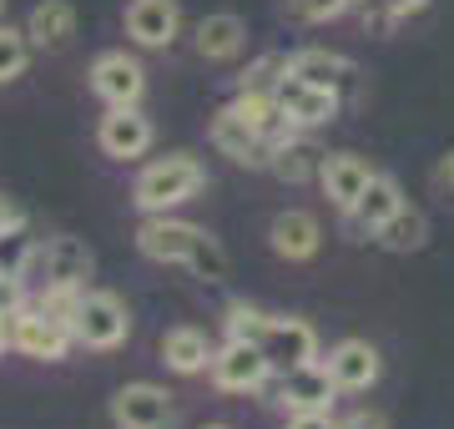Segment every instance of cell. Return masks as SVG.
<instances>
[{"label": "cell", "instance_id": "cell-17", "mask_svg": "<svg viewBox=\"0 0 454 429\" xmlns=\"http://www.w3.org/2000/svg\"><path fill=\"white\" fill-rule=\"evenodd\" d=\"M333 394H339V384H333V374H328L318 359L303 363V369H288V374H283V384H278V399H283V410H288V414L328 410V404H333Z\"/></svg>", "mask_w": 454, "mask_h": 429}, {"label": "cell", "instance_id": "cell-13", "mask_svg": "<svg viewBox=\"0 0 454 429\" xmlns=\"http://www.w3.org/2000/svg\"><path fill=\"white\" fill-rule=\"evenodd\" d=\"M71 344H76V333L66 329V324H56L51 314H41V308H26V303L16 308V354H26V359H41V363H61Z\"/></svg>", "mask_w": 454, "mask_h": 429}, {"label": "cell", "instance_id": "cell-33", "mask_svg": "<svg viewBox=\"0 0 454 429\" xmlns=\"http://www.w3.org/2000/svg\"><path fill=\"white\" fill-rule=\"evenodd\" d=\"M339 429H389V425H384L379 414H354V419H343Z\"/></svg>", "mask_w": 454, "mask_h": 429}, {"label": "cell", "instance_id": "cell-27", "mask_svg": "<svg viewBox=\"0 0 454 429\" xmlns=\"http://www.w3.org/2000/svg\"><path fill=\"white\" fill-rule=\"evenodd\" d=\"M227 339H247V344H262V333L273 324V314H262L258 303H227Z\"/></svg>", "mask_w": 454, "mask_h": 429}, {"label": "cell", "instance_id": "cell-34", "mask_svg": "<svg viewBox=\"0 0 454 429\" xmlns=\"http://www.w3.org/2000/svg\"><path fill=\"white\" fill-rule=\"evenodd\" d=\"M5 278H11V273H5V268H0V288H5Z\"/></svg>", "mask_w": 454, "mask_h": 429}, {"label": "cell", "instance_id": "cell-26", "mask_svg": "<svg viewBox=\"0 0 454 429\" xmlns=\"http://www.w3.org/2000/svg\"><path fill=\"white\" fill-rule=\"evenodd\" d=\"M26 66H31V35L16 26H0V86L26 76Z\"/></svg>", "mask_w": 454, "mask_h": 429}, {"label": "cell", "instance_id": "cell-23", "mask_svg": "<svg viewBox=\"0 0 454 429\" xmlns=\"http://www.w3.org/2000/svg\"><path fill=\"white\" fill-rule=\"evenodd\" d=\"M399 207H404V192H399V182L384 177V172H373V182L364 187V198L354 202V213H348V217H354L364 232H379L394 213H399Z\"/></svg>", "mask_w": 454, "mask_h": 429}, {"label": "cell", "instance_id": "cell-8", "mask_svg": "<svg viewBox=\"0 0 454 429\" xmlns=\"http://www.w3.org/2000/svg\"><path fill=\"white\" fill-rule=\"evenodd\" d=\"M262 354H268V363H273V374L303 369V363L318 359V333H313L309 318L273 314V324H268V333H262Z\"/></svg>", "mask_w": 454, "mask_h": 429}, {"label": "cell", "instance_id": "cell-6", "mask_svg": "<svg viewBox=\"0 0 454 429\" xmlns=\"http://www.w3.org/2000/svg\"><path fill=\"white\" fill-rule=\"evenodd\" d=\"M207 136H212V147L223 152V157H232V162H243V167H268V162H273V136L258 132V127H253L232 101L212 116Z\"/></svg>", "mask_w": 454, "mask_h": 429}, {"label": "cell", "instance_id": "cell-29", "mask_svg": "<svg viewBox=\"0 0 454 429\" xmlns=\"http://www.w3.org/2000/svg\"><path fill=\"white\" fill-rule=\"evenodd\" d=\"M358 0H288L293 20H309V26H328V20L348 16Z\"/></svg>", "mask_w": 454, "mask_h": 429}, {"label": "cell", "instance_id": "cell-31", "mask_svg": "<svg viewBox=\"0 0 454 429\" xmlns=\"http://www.w3.org/2000/svg\"><path fill=\"white\" fill-rule=\"evenodd\" d=\"M434 187L454 202V152H450V157H439V167H434Z\"/></svg>", "mask_w": 454, "mask_h": 429}, {"label": "cell", "instance_id": "cell-12", "mask_svg": "<svg viewBox=\"0 0 454 429\" xmlns=\"http://www.w3.org/2000/svg\"><path fill=\"white\" fill-rule=\"evenodd\" d=\"M273 97H278V112L288 116L298 132L324 127V121H333V116H339V91L313 86V82H298V76H283Z\"/></svg>", "mask_w": 454, "mask_h": 429}, {"label": "cell", "instance_id": "cell-19", "mask_svg": "<svg viewBox=\"0 0 454 429\" xmlns=\"http://www.w3.org/2000/svg\"><path fill=\"white\" fill-rule=\"evenodd\" d=\"M288 76L313 82V86H328V91H343L358 71H354V61H348V56H339V51L303 46V51H293V56H288Z\"/></svg>", "mask_w": 454, "mask_h": 429}, {"label": "cell", "instance_id": "cell-10", "mask_svg": "<svg viewBox=\"0 0 454 429\" xmlns=\"http://www.w3.org/2000/svg\"><path fill=\"white\" fill-rule=\"evenodd\" d=\"M152 116H142V106H106L97 127V147L116 162H131V157H142L152 147Z\"/></svg>", "mask_w": 454, "mask_h": 429}, {"label": "cell", "instance_id": "cell-5", "mask_svg": "<svg viewBox=\"0 0 454 429\" xmlns=\"http://www.w3.org/2000/svg\"><path fill=\"white\" fill-rule=\"evenodd\" d=\"M41 283H61V288H86V278H91V268H97V258H91V248H86L82 238H71V232H61V238H46V243H35L31 263H26Z\"/></svg>", "mask_w": 454, "mask_h": 429}, {"label": "cell", "instance_id": "cell-18", "mask_svg": "<svg viewBox=\"0 0 454 429\" xmlns=\"http://www.w3.org/2000/svg\"><path fill=\"white\" fill-rule=\"evenodd\" d=\"M192 46L202 61H238L247 46V20L243 16H232V11H217V16H202L197 20V35H192Z\"/></svg>", "mask_w": 454, "mask_h": 429}, {"label": "cell", "instance_id": "cell-35", "mask_svg": "<svg viewBox=\"0 0 454 429\" xmlns=\"http://www.w3.org/2000/svg\"><path fill=\"white\" fill-rule=\"evenodd\" d=\"M202 429H232V425H202Z\"/></svg>", "mask_w": 454, "mask_h": 429}, {"label": "cell", "instance_id": "cell-2", "mask_svg": "<svg viewBox=\"0 0 454 429\" xmlns=\"http://www.w3.org/2000/svg\"><path fill=\"white\" fill-rule=\"evenodd\" d=\"M202 187H207L202 162L187 157V152H172V157H157V162H146L142 172H137L131 202L152 217V213H172V207H182V202H192Z\"/></svg>", "mask_w": 454, "mask_h": 429}, {"label": "cell", "instance_id": "cell-28", "mask_svg": "<svg viewBox=\"0 0 454 429\" xmlns=\"http://www.w3.org/2000/svg\"><path fill=\"white\" fill-rule=\"evenodd\" d=\"M283 76H288V56L268 51V56H258V61L243 71L238 91H278V82H283Z\"/></svg>", "mask_w": 454, "mask_h": 429}, {"label": "cell", "instance_id": "cell-9", "mask_svg": "<svg viewBox=\"0 0 454 429\" xmlns=\"http://www.w3.org/2000/svg\"><path fill=\"white\" fill-rule=\"evenodd\" d=\"M172 419V394H167L162 384H121L112 394V425L116 429H167Z\"/></svg>", "mask_w": 454, "mask_h": 429}, {"label": "cell", "instance_id": "cell-22", "mask_svg": "<svg viewBox=\"0 0 454 429\" xmlns=\"http://www.w3.org/2000/svg\"><path fill=\"white\" fill-rule=\"evenodd\" d=\"M212 354H217V348H212L207 333L192 329V324L167 329V339H162V363L172 369V374H207V369H212Z\"/></svg>", "mask_w": 454, "mask_h": 429}, {"label": "cell", "instance_id": "cell-14", "mask_svg": "<svg viewBox=\"0 0 454 429\" xmlns=\"http://www.w3.org/2000/svg\"><path fill=\"white\" fill-rule=\"evenodd\" d=\"M268 243H273V253L283 258V263H309V258H318V248H324V228H318V217L313 213L288 207V213L273 217Z\"/></svg>", "mask_w": 454, "mask_h": 429}, {"label": "cell", "instance_id": "cell-16", "mask_svg": "<svg viewBox=\"0 0 454 429\" xmlns=\"http://www.w3.org/2000/svg\"><path fill=\"white\" fill-rule=\"evenodd\" d=\"M182 31V11L177 0H131L127 5V35L146 51H162L172 46Z\"/></svg>", "mask_w": 454, "mask_h": 429}, {"label": "cell", "instance_id": "cell-7", "mask_svg": "<svg viewBox=\"0 0 454 429\" xmlns=\"http://www.w3.org/2000/svg\"><path fill=\"white\" fill-rule=\"evenodd\" d=\"M91 91H97L106 106H137L146 97V71L137 56L127 51H101L91 61Z\"/></svg>", "mask_w": 454, "mask_h": 429}, {"label": "cell", "instance_id": "cell-1", "mask_svg": "<svg viewBox=\"0 0 454 429\" xmlns=\"http://www.w3.org/2000/svg\"><path fill=\"white\" fill-rule=\"evenodd\" d=\"M137 253L152 258V263H177L197 278H227V253L223 243L212 238L207 228H197V222H182V217H167V213H152L137 228Z\"/></svg>", "mask_w": 454, "mask_h": 429}, {"label": "cell", "instance_id": "cell-24", "mask_svg": "<svg viewBox=\"0 0 454 429\" xmlns=\"http://www.w3.org/2000/svg\"><path fill=\"white\" fill-rule=\"evenodd\" d=\"M373 238H379L389 253H419L424 243H429V217H424L419 207H409V202H404V207H399L384 228L373 232Z\"/></svg>", "mask_w": 454, "mask_h": 429}, {"label": "cell", "instance_id": "cell-4", "mask_svg": "<svg viewBox=\"0 0 454 429\" xmlns=\"http://www.w3.org/2000/svg\"><path fill=\"white\" fill-rule=\"evenodd\" d=\"M212 384L223 389V394H258L268 374H273V363L262 354V344H247V339H227L217 354H212Z\"/></svg>", "mask_w": 454, "mask_h": 429}, {"label": "cell", "instance_id": "cell-15", "mask_svg": "<svg viewBox=\"0 0 454 429\" xmlns=\"http://www.w3.org/2000/svg\"><path fill=\"white\" fill-rule=\"evenodd\" d=\"M318 182H324V192H328L333 207L354 213V202L364 198V187L373 182V167H369V157H358V152H328L324 167H318Z\"/></svg>", "mask_w": 454, "mask_h": 429}, {"label": "cell", "instance_id": "cell-36", "mask_svg": "<svg viewBox=\"0 0 454 429\" xmlns=\"http://www.w3.org/2000/svg\"><path fill=\"white\" fill-rule=\"evenodd\" d=\"M0 11H5V0H0Z\"/></svg>", "mask_w": 454, "mask_h": 429}, {"label": "cell", "instance_id": "cell-30", "mask_svg": "<svg viewBox=\"0 0 454 429\" xmlns=\"http://www.w3.org/2000/svg\"><path fill=\"white\" fill-rule=\"evenodd\" d=\"M288 429H339V419H333L328 410H313V414H293Z\"/></svg>", "mask_w": 454, "mask_h": 429}, {"label": "cell", "instance_id": "cell-3", "mask_svg": "<svg viewBox=\"0 0 454 429\" xmlns=\"http://www.w3.org/2000/svg\"><path fill=\"white\" fill-rule=\"evenodd\" d=\"M71 333H76V344H82V348H97V354L121 348V344H127V333H131L127 303H121L116 293H106V288H86Z\"/></svg>", "mask_w": 454, "mask_h": 429}, {"label": "cell", "instance_id": "cell-25", "mask_svg": "<svg viewBox=\"0 0 454 429\" xmlns=\"http://www.w3.org/2000/svg\"><path fill=\"white\" fill-rule=\"evenodd\" d=\"M429 0H358V16H364V26L369 31H394L399 20L419 16Z\"/></svg>", "mask_w": 454, "mask_h": 429}, {"label": "cell", "instance_id": "cell-20", "mask_svg": "<svg viewBox=\"0 0 454 429\" xmlns=\"http://www.w3.org/2000/svg\"><path fill=\"white\" fill-rule=\"evenodd\" d=\"M324 157H328V152H318L309 136L283 132V136H273V162H268V172H273L278 182H293V187H298V182L318 177Z\"/></svg>", "mask_w": 454, "mask_h": 429}, {"label": "cell", "instance_id": "cell-21", "mask_svg": "<svg viewBox=\"0 0 454 429\" xmlns=\"http://www.w3.org/2000/svg\"><path fill=\"white\" fill-rule=\"evenodd\" d=\"M26 35H31V46H41V51H61L66 41L76 35V5H71V0H41V5H31Z\"/></svg>", "mask_w": 454, "mask_h": 429}, {"label": "cell", "instance_id": "cell-11", "mask_svg": "<svg viewBox=\"0 0 454 429\" xmlns=\"http://www.w3.org/2000/svg\"><path fill=\"white\" fill-rule=\"evenodd\" d=\"M324 369L333 374L339 394H364V389H373V384H379L384 359H379V348H373L369 339H343V344L328 348Z\"/></svg>", "mask_w": 454, "mask_h": 429}, {"label": "cell", "instance_id": "cell-32", "mask_svg": "<svg viewBox=\"0 0 454 429\" xmlns=\"http://www.w3.org/2000/svg\"><path fill=\"white\" fill-rule=\"evenodd\" d=\"M20 222H26V217L16 213V202H11V198H0V238H5V232H16Z\"/></svg>", "mask_w": 454, "mask_h": 429}]
</instances>
